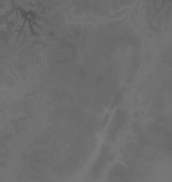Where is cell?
Instances as JSON below:
<instances>
[{"label":"cell","mask_w":172,"mask_h":182,"mask_svg":"<svg viewBox=\"0 0 172 182\" xmlns=\"http://www.w3.org/2000/svg\"><path fill=\"white\" fill-rule=\"evenodd\" d=\"M15 19H18V14H17V13H12L11 15L8 17V22L14 23V22H15Z\"/></svg>","instance_id":"obj_1"},{"label":"cell","mask_w":172,"mask_h":182,"mask_svg":"<svg viewBox=\"0 0 172 182\" xmlns=\"http://www.w3.org/2000/svg\"><path fill=\"white\" fill-rule=\"evenodd\" d=\"M37 23H38V25L41 26L43 29H45V30H49V26H48V25H45V23H44L43 21H37Z\"/></svg>","instance_id":"obj_2"},{"label":"cell","mask_w":172,"mask_h":182,"mask_svg":"<svg viewBox=\"0 0 172 182\" xmlns=\"http://www.w3.org/2000/svg\"><path fill=\"white\" fill-rule=\"evenodd\" d=\"M25 31H26L27 36H30V27H29V25H27V22L25 23Z\"/></svg>","instance_id":"obj_3"},{"label":"cell","mask_w":172,"mask_h":182,"mask_svg":"<svg viewBox=\"0 0 172 182\" xmlns=\"http://www.w3.org/2000/svg\"><path fill=\"white\" fill-rule=\"evenodd\" d=\"M6 29H7V23H3V25H1V30L4 31Z\"/></svg>","instance_id":"obj_4"}]
</instances>
